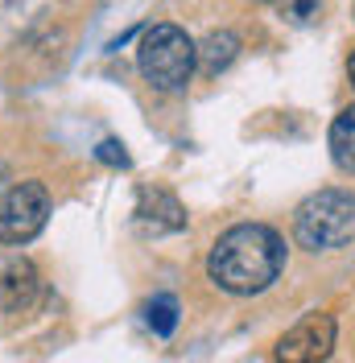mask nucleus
I'll list each match as a JSON object with an SVG mask.
<instances>
[{"instance_id": "12", "label": "nucleus", "mask_w": 355, "mask_h": 363, "mask_svg": "<svg viewBox=\"0 0 355 363\" xmlns=\"http://www.w3.org/2000/svg\"><path fill=\"white\" fill-rule=\"evenodd\" d=\"M95 157L104 161V165H111V169H129V153H124V145H120V140H99Z\"/></svg>"}, {"instance_id": "8", "label": "nucleus", "mask_w": 355, "mask_h": 363, "mask_svg": "<svg viewBox=\"0 0 355 363\" xmlns=\"http://www.w3.org/2000/svg\"><path fill=\"white\" fill-rule=\"evenodd\" d=\"M236 54H240V38L231 29H211L199 42V70L202 74H219V70L236 62Z\"/></svg>"}, {"instance_id": "1", "label": "nucleus", "mask_w": 355, "mask_h": 363, "mask_svg": "<svg viewBox=\"0 0 355 363\" xmlns=\"http://www.w3.org/2000/svg\"><path fill=\"white\" fill-rule=\"evenodd\" d=\"M285 269V240L265 223H236L227 227L207 256L211 281L227 294H265Z\"/></svg>"}, {"instance_id": "2", "label": "nucleus", "mask_w": 355, "mask_h": 363, "mask_svg": "<svg viewBox=\"0 0 355 363\" xmlns=\"http://www.w3.org/2000/svg\"><path fill=\"white\" fill-rule=\"evenodd\" d=\"M293 235L310 252H334L355 240V194L351 190H314L293 211Z\"/></svg>"}, {"instance_id": "11", "label": "nucleus", "mask_w": 355, "mask_h": 363, "mask_svg": "<svg viewBox=\"0 0 355 363\" xmlns=\"http://www.w3.org/2000/svg\"><path fill=\"white\" fill-rule=\"evenodd\" d=\"M277 13L285 25H314L322 13V0H277Z\"/></svg>"}, {"instance_id": "3", "label": "nucleus", "mask_w": 355, "mask_h": 363, "mask_svg": "<svg viewBox=\"0 0 355 363\" xmlns=\"http://www.w3.org/2000/svg\"><path fill=\"white\" fill-rule=\"evenodd\" d=\"M136 67L145 74V83L157 91H182L190 83V74L199 67V45L186 38L182 25H149L141 50H136Z\"/></svg>"}, {"instance_id": "9", "label": "nucleus", "mask_w": 355, "mask_h": 363, "mask_svg": "<svg viewBox=\"0 0 355 363\" xmlns=\"http://www.w3.org/2000/svg\"><path fill=\"white\" fill-rule=\"evenodd\" d=\"M327 140H331V161L334 165H339L343 174H355V104L334 116Z\"/></svg>"}, {"instance_id": "13", "label": "nucleus", "mask_w": 355, "mask_h": 363, "mask_svg": "<svg viewBox=\"0 0 355 363\" xmlns=\"http://www.w3.org/2000/svg\"><path fill=\"white\" fill-rule=\"evenodd\" d=\"M347 79H351V87H355V54L347 58Z\"/></svg>"}, {"instance_id": "5", "label": "nucleus", "mask_w": 355, "mask_h": 363, "mask_svg": "<svg viewBox=\"0 0 355 363\" xmlns=\"http://www.w3.org/2000/svg\"><path fill=\"white\" fill-rule=\"evenodd\" d=\"M334 347V318L331 314H306L297 326H289L273 347L277 363H322Z\"/></svg>"}, {"instance_id": "4", "label": "nucleus", "mask_w": 355, "mask_h": 363, "mask_svg": "<svg viewBox=\"0 0 355 363\" xmlns=\"http://www.w3.org/2000/svg\"><path fill=\"white\" fill-rule=\"evenodd\" d=\"M50 219V190L42 182H17L0 199V240L4 244H29Z\"/></svg>"}, {"instance_id": "7", "label": "nucleus", "mask_w": 355, "mask_h": 363, "mask_svg": "<svg viewBox=\"0 0 355 363\" xmlns=\"http://www.w3.org/2000/svg\"><path fill=\"white\" fill-rule=\"evenodd\" d=\"M38 289H42V281H38L33 260L13 256V260L0 269V306H4L9 314H21V310H29V306L38 301Z\"/></svg>"}, {"instance_id": "6", "label": "nucleus", "mask_w": 355, "mask_h": 363, "mask_svg": "<svg viewBox=\"0 0 355 363\" xmlns=\"http://www.w3.org/2000/svg\"><path fill=\"white\" fill-rule=\"evenodd\" d=\"M133 223L141 235H170V231L186 227V206L178 203L170 190H161V186H141Z\"/></svg>"}, {"instance_id": "10", "label": "nucleus", "mask_w": 355, "mask_h": 363, "mask_svg": "<svg viewBox=\"0 0 355 363\" xmlns=\"http://www.w3.org/2000/svg\"><path fill=\"white\" fill-rule=\"evenodd\" d=\"M145 322H149V330L153 335H174V326H178V297L174 294H157L149 306H145Z\"/></svg>"}]
</instances>
